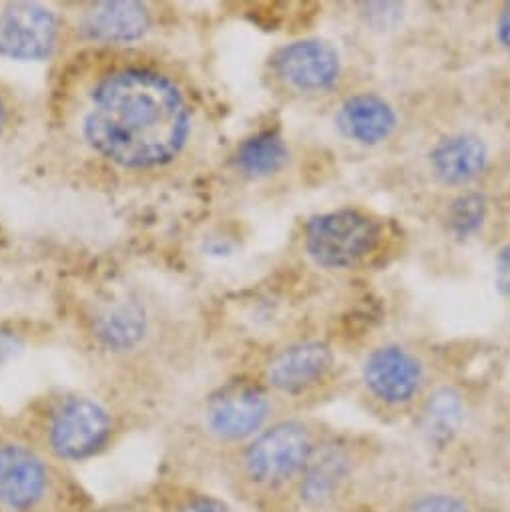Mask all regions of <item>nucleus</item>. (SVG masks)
Listing matches in <instances>:
<instances>
[{
  "instance_id": "1",
  "label": "nucleus",
  "mask_w": 510,
  "mask_h": 512,
  "mask_svg": "<svg viewBox=\"0 0 510 512\" xmlns=\"http://www.w3.org/2000/svg\"><path fill=\"white\" fill-rule=\"evenodd\" d=\"M87 143L125 169L171 163L191 135L185 95L151 69H121L103 77L83 115Z\"/></svg>"
},
{
  "instance_id": "2",
  "label": "nucleus",
  "mask_w": 510,
  "mask_h": 512,
  "mask_svg": "<svg viewBox=\"0 0 510 512\" xmlns=\"http://www.w3.org/2000/svg\"><path fill=\"white\" fill-rule=\"evenodd\" d=\"M0 512H89L87 496L23 440H0Z\"/></svg>"
},
{
  "instance_id": "3",
  "label": "nucleus",
  "mask_w": 510,
  "mask_h": 512,
  "mask_svg": "<svg viewBox=\"0 0 510 512\" xmlns=\"http://www.w3.org/2000/svg\"><path fill=\"white\" fill-rule=\"evenodd\" d=\"M316 434L304 420H282L255 434L237 454V480L253 492H276L296 482L316 452Z\"/></svg>"
},
{
  "instance_id": "4",
  "label": "nucleus",
  "mask_w": 510,
  "mask_h": 512,
  "mask_svg": "<svg viewBox=\"0 0 510 512\" xmlns=\"http://www.w3.org/2000/svg\"><path fill=\"white\" fill-rule=\"evenodd\" d=\"M384 225L358 207H338L308 219L304 251L314 266L326 272H352L380 251Z\"/></svg>"
},
{
  "instance_id": "5",
  "label": "nucleus",
  "mask_w": 510,
  "mask_h": 512,
  "mask_svg": "<svg viewBox=\"0 0 510 512\" xmlns=\"http://www.w3.org/2000/svg\"><path fill=\"white\" fill-rule=\"evenodd\" d=\"M115 420L91 396L59 398L45 418L43 450L57 462H85L101 454L113 438Z\"/></svg>"
},
{
  "instance_id": "6",
  "label": "nucleus",
  "mask_w": 510,
  "mask_h": 512,
  "mask_svg": "<svg viewBox=\"0 0 510 512\" xmlns=\"http://www.w3.org/2000/svg\"><path fill=\"white\" fill-rule=\"evenodd\" d=\"M274 412L268 388L239 382L209 396L203 410L207 432L225 444H245L260 434Z\"/></svg>"
},
{
  "instance_id": "7",
  "label": "nucleus",
  "mask_w": 510,
  "mask_h": 512,
  "mask_svg": "<svg viewBox=\"0 0 510 512\" xmlns=\"http://www.w3.org/2000/svg\"><path fill=\"white\" fill-rule=\"evenodd\" d=\"M274 75L294 93L326 95L344 77L340 51L324 39H300L284 45L272 57Z\"/></svg>"
},
{
  "instance_id": "8",
  "label": "nucleus",
  "mask_w": 510,
  "mask_h": 512,
  "mask_svg": "<svg viewBox=\"0 0 510 512\" xmlns=\"http://www.w3.org/2000/svg\"><path fill=\"white\" fill-rule=\"evenodd\" d=\"M422 360L400 344L374 348L362 362V382L372 398L386 406L410 404L424 386Z\"/></svg>"
},
{
  "instance_id": "9",
  "label": "nucleus",
  "mask_w": 510,
  "mask_h": 512,
  "mask_svg": "<svg viewBox=\"0 0 510 512\" xmlns=\"http://www.w3.org/2000/svg\"><path fill=\"white\" fill-rule=\"evenodd\" d=\"M57 15L37 3H15L0 11V57L11 61H45L59 41Z\"/></svg>"
},
{
  "instance_id": "10",
  "label": "nucleus",
  "mask_w": 510,
  "mask_h": 512,
  "mask_svg": "<svg viewBox=\"0 0 510 512\" xmlns=\"http://www.w3.org/2000/svg\"><path fill=\"white\" fill-rule=\"evenodd\" d=\"M336 366L334 350L320 340H304L276 352L266 366V384L282 396H302L324 382Z\"/></svg>"
},
{
  "instance_id": "11",
  "label": "nucleus",
  "mask_w": 510,
  "mask_h": 512,
  "mask_svg": "<svg viewBox=\"0 0 510 512\" xmlns=\"http://www.w3.org/2000/svg\"><path fill=\"white\" fill-rule=\"evenodd\" d=\"M490 167V147L474 131H454L440 137L428 151V171L436 183L468 189Z\"/></svg>"
},
{
  "instance_id": "12",
  "label": "nucleus",
  "mask_w": 510,
  "mask_h": 512,
  "mask_svg": "<svg viewBox=\"0 0 510 512\" xmlns=\"http://www.w3.org/2000/svg\"><path fill=\"white\" fill-rule=\"evenodd\" d=\"M400 117L396 107L378 93H354L346 97L336 111L340 135L360 147H378L398 129Z\"/></svg>"
},
{
  "instance_id": "13",
  "label": "nucleus",
  "mask_w": 510,
  "mask_h": 512,
  "mask_svg": "<svg viewBox=\"0 0 510 512\" xmlns=\"http://www.w3.org/2000/svg\"><path fill=\"white\" fill-rule=\"evenodd\" d=\"M151 29L145 5L133 0H111L91 5L81 21V31L97 43L127 45L143 39Z\"/></svg>"
},
{
  "instance_id": "14",
  "label": "nucleus",
  "mask_w": 510,
  "mask_h": 512,
  "mask_svg": "<svg viewBox=\"0 0 510 512\" xmlns=\"http://www.w3.org/2000/svg\"><path fill=\"white\" fill-rule=\"evenodd\" d=\"M352 476V458L342 446H318L300 474L298 494L310 508L328 506Z\"/></svg>"
},
{
  "instance_id": "15",
  "label": "nucleus",
  "mask_w": 510,
  "mask_h": 512,
  "mask_svg": "<svg viewBox=\"0 0 510 512\" xmlns=\"http://www.w3.org/2000/svg\"><path fill=\"white\" fill-rule=\"evenodd\" d=\"M147 328V312L135 300H119L109 304L99 312L93 326L97 342L113 354L135 350L145 340Z\"/></svg>"
},
{
  "instance_id": "16",
  "label": "nucleus",
  "mask_w": 510,
  "mask_h": 512,
  "mask_svg": "<svg viewBox=\"0 0 510 512\" xmlns=\"http://www.w3.org/2000/svg\"><path fill=\"white\" fill-rule=\"evenodd\" d=\"M233 161L241 177L251 181L268 179L288 167L290 145L278 131H260L237 147Z\"/></svg>"
},
{
  "instance_id": "17",
  "label": "nucleus",
  "mask_w": 510,
  "mask_h": 512,
  "mask_svg": "<svg viewBox=\"0 0 510 512\" xmlns=\"http://www.w3.org/2000/svg\"><path fill=\"white\" fill-rule=\"evenodd\" d=\"M464 402L458 392L442 388L434 392L422 410V430L432 442L450 440L464 424Z\"/></svg>"
},
{
  "instance_id": "18",
  "label": "nucleus",
  "mask_w": 510,
  "mask_h": 512,
  "mask_svg": "<svg viewBox=\"0 0 510 512\" xmlns=\"http://www.w3.org/2000/svg\"><path fill=\"white\" fill-rule=\"evenodd\" d=\"M488 219V199L484 193L466 189L458 193L446 207L444 221L454 237L468 239L482 231Z\"/></svg>"
},
{
  "instance_id": "19",
  "label": "nucleus",
  "mask_w": 510,
  "mask_h": 512,
  "mask_svg": "<svg viewBox=\"0 0 510 512\" xmlns=\"http://www.w3.org/2000/svg\"><path fill=\"white\" fill-rule=\"evenodd\" d=\"M149 512H233V508L213 496L195 490L165 486L157 494H151L147 504Z\"/></svg>"
},
{
  "instance_id": "20",
  "label": "nucleus",
  "mask_w": 510,
  "mask_h": 512,
  "mask_svg": "<svg viewBox=\"0 0 510 512\" xmlns=\"http://www.w3.org/2000/svg\"><path fill=\"white\" fill-rule=\"evenodd\" d=\"M408 512H470L464 500H460L454 494L446 492H434L418 498Z\"/></svg>"
},
{
  "instance_id": "21",
  "label": "nucleus",
  "mask_w": 510,
  "mask_h": 512,
  "mask_svg": "<svg viewBox=\"0 0 510 512\" xmlns=\"http://www.w3.org/2000/svg\"><path fill=\"white\" fill-rule=\"evenodd\" d=\"M494 284L498 292L510 300V243L500 247L494 260Z\"/></svg>"
},
{
  "instance_id": "22",
  "label": "nucleus",
  "mask_w": 510,
  "mask_h": 512,
  "mask_svg": "<svg viewBox=\"0 0 510 512\" xmlns=\"http://www.w3.org/2000/svg\"><path fill=\"white\" fill-rule=\"evenodd\" d=\"M23 350V342L17 334L9 330H0V368L11 362Z\"/></svg>"
},
{
  "instance_id": "23",
  "label": "nucleus",
  "mask_w": 510,
  "mask_h": 512,
  "mask_svg": "<svg viewBox=\"0 0 510 512\" xmlns=\"http://www.w3.org/2000/svg\"><path fill=\"white\" fill-rule=\"evenodd\" d=\"M496 39L510 53V3H506L496 19Z\"/></svg>"
},
{
  "instance_id": "24",
  "label": "nucleus",
  "mask_w": 510,
  "mask_h": 512,
  "mask_svg": "<svg viewBox=\"0 0 510 512\" xmlns=\"http://www.w3.org/2000/svg\"><path fill=\"white\" fill-rule=\"evenodd\" d=\"M5 127V105H3V99H0V131H3Z\"/></svg>"
}]
</instances>
